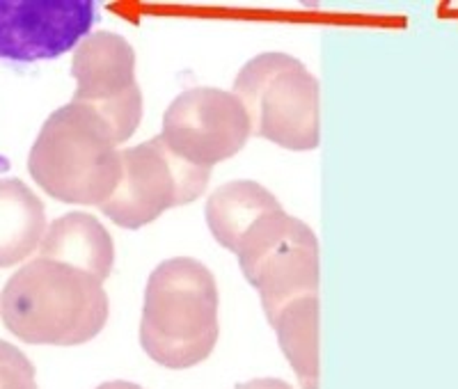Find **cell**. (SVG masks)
Segmentation results:
<instances>
[{
    "instance_id": "cell-1",
    "label": "cell",
    "mask_w": 458,
    "mask_h": 389,
    "mask_svg": "<svg viewBox=\"0 0 458 389\" xmlns=\"http://www.w3.org/2000/svg\"><path fill=\"white\" fill-rule=\"evenodd\" d=\"M0 317L7 330L26 343L79 346L104 330L108 296L99 277L37 257L5 284Z\"/></svg>"
},
{
    "instance_id": "cell-2",
    "label": "cell",
    "mask_w": 458,
    "mask_h": 389,
    "mask_svg": "<svg viewBox=\"0 0 458 389\" xmlns=\"http://www.w3.org/2000/svg\"><path fill=\"white\" fill-rule=\"evenodd\" d=\"M117 145L101 114L72 101L44 122L28 170L37 186L60 202L104 207L122 179Z\"/></svg>"
},
{
    "instance_id": "cell-3",
    "label": "cell",
    "mask_w": 458,
    "mask_h": 389,
    "mask_svg": "<svg viewBox=\"0 0 458 389\" xmlns=\"http://www.w3.org/2000/svg\"><path fill=\"white\" fill-rule=\"evenodd\" d=\"M218 342V286L198 259L177 257L154 268L145 289L140 343L154 362L188 368Z\"/></svg>"
},
{
    "instance_id": "cell-4",
    "label": "cell",
    "mask_w": 458,
    "mask_h": 389,
    "mask_svg": "<svg viewBox=\"0 0 458 389\" xmlns=\"http://www.w3.org/2000/svg\"><path fill=\"white\" fill-rule=\"evenodd\" d=\"M252 133L292 151L318 145V83L301 60L286 53H261L234 80Z\"/></svg>"
},
{
    "instance_id": "cell-5",
    "label": "cell",
    "mask_w": 458,
    "mask_h": 389,
    "mask_svg": "<svg viewBox=\"0 0 458 389\" xmlns=\"http://www.w3.org/2000/svg\"><path fill=\"white\" fill-rule=\"evenodd\" d=\"M234 255L245 280L259 291L268 323L289 302L317 296L318 241L308 224L284 208L257 220L243 233Z\"/></svg>"
},
{
    "instance_id": "cell-6",
    "label": "cell",
    "mask_w": 458,
    "mask_h": 389,
    "mask_svg": "<svg viewBox=\"0 0 458 389\" xmlns=\"http://www.w3.org/2000/svg\"><path fill=\"white\" fill-rule=\"evenodd\" d=\"M211 167L193 165L170 149L161 135L122 151V179L101 211L124 229H140L163 211L195 202Z\"/></svg>"
},
{
    "instance_id": "cell-7",
    "label": "cell",
    "mask_w": 458,
    "mask_h": 389,
    "mask_svg": "<svg viewBox=\"0 0 458 389\" xmlns=\"http://www.w3.org/2000/svg\"><path fill=\"white\" fill-rule=\"evenodd\" d=\"M73 101L101 114L117 142L129 140L142 120V92L136 80V51L122 35L92 32L76 47Z\"/></svg>"
},
{
    "instance_id": "cell-8",
    "label": "cell",
    "mask_w": 458,
    "mask_h": 389,
    "mask_svg": "<svg viewBox=\"0 0 458 389\" xmlns=\"http://www.w3.org/2000/svg\"><path fill=\"white\" fill-rule=\"evenodd\" d=\"M250 135V120L234 92L193 88L167 106L161 138L188 163L214 167L239 154Z\"/></svg>"
},
{
    "instance_id": "cell-9",
    "label": "cell",
    "mask_w": 458,
    "mask_h": 389,
    "mask_svg": "<svg viewBox=\"0 0 458 389\" xmlns=\"http://www.w3.org/2000/svg\"><path fill=\"white\" fill-rule=\"evenodd\" d=\"M94 19L92 0H0V60H53L79 47Z\"/></svg>"
},
{
    "instance_id": "cell-10",
    "label": "cell",
    "mask_w": 458,
    "mask_h": 389,
    "mask_svg": "<svg viewBox=\"0 0 458 389\" xmlns=\"http://www.w3.org/2000/svg\"><path fill=\"white\" fill-rule=\"evenodd\" d=\"M39 257L76 266L101 282L114 264V245L104 224L89 213H67L48 224Z\"/></svg>"
},
{
    "instance_id": "cell-11",
    "label": "cell",
    "mask_w": 458,
    "mask_h": 389,
    "mask_svg": "<svg viewBox=\"0 0 458 389\" xmlns=\"http://www.w3.org/2000/svg\"><path fill=\"white\" fill-rule=\"evenodd\" d=\"M47 229L42 199L19 179H0V268L28 259Z\"/></svg>"
},
{
    "instance_id": "cell-12",
    "label": "cell",
    "mask_w": 458,
    "mask_h": 389,
    "mask_svg": "<svg viewBox=\"0 0 458 389\" xmlns=\"http://www.w3.org/2000/svg\"><path fill=\"white\" fill-rule=\"evenodd\" d=\"M280 202L257 182H229L216 188L207 202V224L223 248L236 252L243 233L266 213L277 211Z\"/></svg>"
},
{
    "instance_id": "cell-13",
    "label": "cell",
    "mask_w": 458,
    "mask_h": 389,
    "mask_svg": "<svg viewBox=\"0 0 458 389\" xmlns=\"http://www.w3.org/2000/svg\"><path fill=\"white\" fill-rule=\"evenodd\" d=\"M271 326L302 389H318V296L289 302Z\"/></svg>"
},
{
    "instance_id": "cell-14",
    "label": "cell",
    "mask_w": 458,
    "mask_h": 389,
    "mask_svg": "<svg viewBox=\"0 0 458 389\" xmlns=\"http://www.w3.org/2000/svg\"><path fill=\"white\" fill-rule=\"evenodd\" d=\"M0 389H37L32 362L7 342H0Z\"/></svg>"
},
{
    "instance_id": "cell-15",
    "label": "cell",
    "mask_w": 458,
    "mask_h": 389,
    "mask_svg": "<svg viewBox=\"0 0 458 389\" xmlns=\"http://www.w3.org/2000/svg\"><path fill=\"white\" fill-rule=\"evenodd\" d=\"M236 389H292L282 380H273V378H264V380H250V383L239 385Z\"/></svg>"
},
{
    "instance_id": "cell-16",
    "label": "cell",
    "mask_w": 458,
    "mask_h": 389,
    "mask_svg": "<svg viewBox=\"0 0 458 389\" xmlns=\"http://www.w3.org/2000/svg\"><path fill=\"white\" fill-rule=\"evenodd\" d=\"M99 389H140V387L133 383H126V380H114V383H104Z\"/></svg>"
}]
</instances>
